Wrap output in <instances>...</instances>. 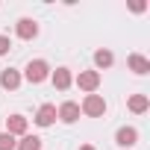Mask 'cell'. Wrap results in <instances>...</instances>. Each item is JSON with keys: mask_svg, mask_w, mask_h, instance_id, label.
<instances>
[{"mask_svg": "<svg viewBox=\"0 0 150 150\" xmlns=\"http://www.w3.org/2000/svg\"><path fill=\"white\" fill-rule=\"evenodd\" d=\"M71 83H74V77H71V71H68V68H56V71H53V86H56L59 91L71 88Z\"/></svg>", "mask_w": 150, "mask_h": 150, "instance_id": "obj_10", "label": "cell"}, {"mask_svg": "<svg viewBox=\"0 0 150 150\" xmlns=\"http://www.w3.org/2000/svg\"><path fill=\"white\" fill-rule=\"evenodd\" d=\"M12 50V41H9V35H0V56H6Z\"/></svg>", "mask_w": 150, "mask_h": 150, "instance_id": "obj_16", "label": "cell"}, {"mask_svg": "<svg viewBox=\"0 0 150 150\" xmlns=\"http://www.w3.org/2000/svg\"><path fill=\"white\" fill-rule=\"evenodd\" d=\"M0 86H3V88H9V91H15V88L21 86V74H18L15 68H6L3 74H0Z\"/></svg>", "mask_w": 150, "mask_h": 150, "instance_id": "obj_7", "label": "cell"}, {"mask_svg": "<svg viewBox=\"0 0 150 150\" xmlns=\"http://www.w3.org/2000/svg\"><path fill=\"white\" fill-rule=\"evenodd\" d=\"M15 150H41V138H38V135H24V138L15 144Z\"/></svg>", "mask_w": 150, "mask_h": 150, "instance_id": "obj_13", "label": "cell"}, {"mask_svg": "<svg viewBox=\"0 0 150 150\" xmlns=\"http://www.w3.org/2000/svg\"><path fill=\"white\" fill-rule=\"evenodd\" d=\"M80 150H94V147H91V144H83V147H80Z\"/></svg>", "mask_w": 150, "mask_h": 150, "instance_id": "obj_17", "label": "cell"}, {"mask_svg": "<svg viewBox=\"0 0 150 150\" xmlns=\"http://www.w3.org/2000/svg\"><path fill=\"white\" fill-rule=\"evenodd\" d=\"M127 106H129V112H135V115H141V112H147V106H150V100H147V94H132Z\"/></svg>", "mask_w": 150, "mask_h": 150, "instance_id": "obj_11", "label": "cell"}, {"mask_svg": "<svg viewBox=\"0 0 150 150\" xmlns=\"http://www.w3.org/2000/svg\"><path fill=\"white\" fill-rule=\"evenodd\" d=\"M77 86H80L83 91H97V86H100V71H80Z\"/></svg>", "mask_w": 150, "mask_h": 150, "instance_id": "obj_3", "label": "cell"}, {"mask_svg": "<svg viewBox=\"0 0 150 150\" xmlns=\"http://www.w3.org/2000/svg\"><path fill=\"white\" fill-rule=\"evenodd\" d=\"M115 138H118V144H121V147H132V144L138 141V129H135V127H121Z\"/></svg>", "mask_w": 150, "mask_h": 150, "instance_id": "obj_9", "label": "cell"}, {"mask_svg": "<svg viewBox=\"0 0 150 150\" xmlns=\"http://www.w3.org/2000/svg\"><path fill=\"white\" fill-rule=\"evenodd\" d=\"M129 71H135V74H147V71H150V62H147L141 53H132V56H129Z\"/></svg>", "mask_w": 150, "mask_h": 150, "instance_id": "obj_12", "label": "cell"}, {"mask_svg": "<svg viewBox=\"0 0 150 150\" xmlns=\"http://www.w3.org/2000/svg\"><path fill=\"white\" fill-rule=\"evenodd\" d=\"M24 77H27L30 83H44V80L50 77V65H47L44 59H33V62L27 65V71H24Z\"/></svg>", "mask_w": 150, "mask_h": 150, "instance_id": "obj_1", "label": "cell"}, {"mask_svg": "<svg viewBox=\"0 0 150 150\" xmlns=\"http://www.w3.org/2000/svg\"><path fill=\"white\" fill-rule=\"evenodd\" d=\"M80 112H86L88 118H100V115L106 112V100H103L100 94H88V97L83 100V106H80Z\"/></svg>", "mask_w": 150, "mask_h": 150, "instance_id": "obj_2", "label": "cell"}, {"mask_svg": "<svg viewBox=\"0 0 150 150\" xmlns=\"http://www.w3.org/2000/svg\"><path fill=\"white\" fill-rule=\"evenodd\" d=\"M0 150H15V135L0 132Z\"/></svg>", "mask_w": 150, "mask_h": 150, "instance_id": "obj_15", "label": "cell"}, {"mask_svg": "<svg viewBox=\"0 0 150 150\" xmlns=\"http://www.w3.org/2000/svg\"><path fill=\"white\" fill-rule=\"evenodd\" d=\"M15 33H18V38L30 41V38H35V35H38V24H35L33 18H21V21H18V27H15Z\"/></svg>", "mask_w": 150, "mask_h": 150, "instance_id": "obj_4", "label": "cell"}, {"mask_svg": "<svg viewBox=\"0 0 150 150\" xmlns=\"http://www.w3.org/2000/svg\"><path fill=\"white\" fill-rule=\"evenodd\" d=\"M112 62H115V56H112L109 50H97V53H94V65H97V68H109Z\"/></svg>", "mask_w": 150, "mask_h": 150, "instance_id": "obj_14", "label": "cell"}, {"mask_svg": "<svg viewBox=\"0 0 150 150\" xmlns=\"http://www.w3.org/2000/svg\"><path fill=\"white\" fill-rule=\"evenodd\" d=\"M6 132H9V135H24V132H27V118H24V115L6 118Z\"/></svg>", "mask_w": 150, "mask_h": 150, "instance_id": "obj_8", "label": "cell"}, {"mask_svg": "<svg viewBox=\"0 0 150 150\" xmlns=\"http://www.w3.org/2000/svg\"><path fill=\"white\" fill-rule=\"evenodd\" d=\"M56 118H62L65 124H74V121H80V106L74 103V100H68V103H62V106L56 109Z\"/></svg>", "mask_w": 150, "mask_h": 150, "instance_id": "obj_5", "label": "cell"}, {"mask_svg": "<svg viewBox=\"0 0 150 150\" xmlns=\"http://www.w3.org/2000/svg\"><path fill=\"white\" fill-rule=\"evenodd\" d=\"M53 121H56V106H53V103H44V106L35 112V124H38V127H50Z\"/></svg>", "mask_w": 150, "mask_h": 150, "instance_id": "obj_6", "label": "cell"}]
</instances>
